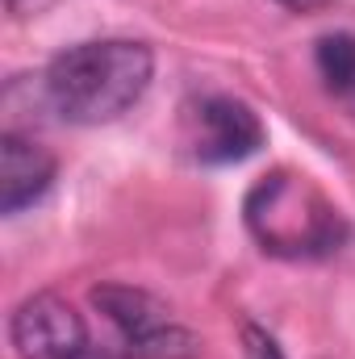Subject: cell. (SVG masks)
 <instances>
[{"mask_svg": "<svg viewBox=\"0 0 355 359\" xmlns=\"http://www.w3.org/2000/svg\"><path fill=\"white\" fill-rule=\"evenodd\" d=\"M251 238L276 259H326L339 255L351 238L347 217L335 201L305 176L272 172L243 201Z\"/></svg>", "mask_w": 355, "mask_h": 359, "instance_id": "7a4b0ae2", "label": "cell"}, {"mask_svg": "<svg viewBox=\"0 0 355 359\" xmlns=\"http://www.w3.org/2000/svg\"><path fill=\"white\" fill-rule=\"evenodd\" d=\"M276 4H284V8H293V13H318V8H326V4H335V0H276Z\"/></svg>", "mask_w": 355, "mask_h": 359, "instance_id": "9c48e42d", "label": "cell"}, {"mask_svg": "<svg viewBox=\"0 0 355 359\" xmlns=\"http://www.w3.org/2000/svg\"><path fill=\"white\" fill-rule=\"evenodd\" d=\"M8 339L21 359H80L88 351V326L59 292H34L13 309Z\"/></svg>", "mask_w": 355, "mask_h": 359, "instance_id": "5b68a950", "label": "cell"}, {"mask_svg": "<svg viewBox=\"0 0 355 359\" xmlns=\"http://www.w3.org/2000/svg\"><path fill=\"white\" fill-rule=\"evenodd\" d=\"M92 305L126 334L134 355L142 359H188L196 355V339L168 322L163 301L130 284H100L92 288Z\"/></svg>", "mask_w": 355, "mask_h": 359, "instance_id": "277c9868", "label": "cell"}, {"mask_svg": "<svg viewBox=\"0 0 355 359\" xmlns=\"http://www.w3.org/2000/svg\"><path fill=\"white\" fill-rule=\"evenodd\" d=\"M314 67L335 96H343V100L355 96V34H347V29L322 34L314 46Z\"/></svg>", "mask_w": 355, "mask_h": 359, "instance_id": "52a82bcc", "label": "cell"}, {"mask_svg": "<svg viewBox=\"0 0 355 359\" xmlns=\"http://www.w3.org/2000/svg\"><path fill=\"white\" fill-rule=\"evenodd\" d=\"M184 142L196 163H243L264 147V121L239 96H196L184 109Z\"/></svg>", "mask_w": 355, "mask_h": 359, "instance_id": "3957f363", "label": "cell"}, {"mask_svg": "<svg viewBox=\"0 0 355 359\" xmlns=\"http://www.w3.org/2000/svg\"><path fill=\"white\" fill-rule=\"evenodd\" d=\"M59 176V163L46 147L4 130L0 134V213H21L38 205Z\"/></svg>", "mask_w": 355, "mask_h": 359, "instance_id": "8992f818", "label": "cell"}, {"mask_svg": "<svg viewBox=\"0 0 355 359\" xmlns=\"http://www.w3.org/2000/svg\"><path fill=\"white\" fill-rule=\"evenodd\" d=\"M151 80H155V55L147 42L100 38L55 55L42 76V92L63 121L109 126L147 96Z\"/></svg>", "mask_w": 355, "mask_h": 359, "instance_id": "6da1fadb", "label": "cell"}, {"mask_svg": "<svg viewBox=\"0 0 355 359\" xmlns=\"http://www.w3.org/2000/svg\"><path fill=\"white\" fill-rule=\"evenodd\" d=\"M243 359H284V351H280V343L267 334L264 326L247 322L243 326Z\"/></svg>", "mask_w": 355, "mask_h": 359, "instance_id": "ba28073f", "label": "cell"}]
</instances>
